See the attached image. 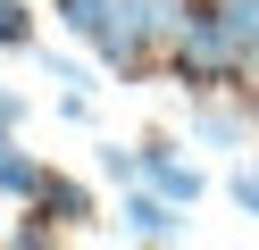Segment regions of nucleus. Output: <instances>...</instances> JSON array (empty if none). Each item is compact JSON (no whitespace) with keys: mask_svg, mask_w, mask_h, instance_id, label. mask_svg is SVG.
Wrapping results in <instances>:
<instances>
[{"mask_svg":"<svg viewBox=\"0 0 259 250\" xmlns=\"http://www.w3.org/2000/svg\"><path fill=\"white\" fill-rule=\"evenodd\" d=\"M134 159H142V183H151V192H167V200H184V209L209 192V175L184 159V142H176V133H142Z\"/></svg>","mask_w":259,"mask_h":250,"instance_id":"f257e3e1","label":"nucleus"},{"mask_svg":"<svg viewBox=\"0 0 259 250\" xmlns=\"http://www.w3.org/2000/svg\"><path fill=\"white\" fill-rule=\"evenodd\" d=\"M117 233H125V242H176V233H184V200L151 192V183H125V200H117Z\"/></svg>","mask_w":259,"mask_h":250,"instance_id":"f03ea898","label":"nucleus"},{"mask_svg":"<svg viewBox=\"0 0 259 250\" xmlns=\"http://www.w3.org/2000/svg\"><path fill=\"white\" fill-rule=\"evenodd\" d=\"M51 17H59V25H67L75 42L92 50V59H101V50H109V33H117V0H51Z\"/></svg>","mask_w":259,"mask_h":250,"instance_id":"7ed1b4c3","label":"nucleus"},{"mask_svg":"<svg viewBox=\"0 0 259 250\" xmlns=\"http://www.w3.org/2000/svg\"><path fill=\"white\" fill-rule=\"evenodd\" d=\"M242 133H251L242 109H218V92H192V142L201 150H242Z\"/></svg>","mask_w":259,"mask_h":250,"instance_id":"20e7f679","label":"nucleus"},{"mask_svg":"<svg viewBox=\"0 0 259 250\" xmlns=\"http://www.w3.org/2000/svg\"><path fill=\"white\" fill-rule=\"evenodd\" d=\"M42 175H51V167H42L34 150L17 142V133H0V200H34V192H42Z\"/></svg>","mask_w":259,"mask_h":250,"instance_id":"39448f33","label":"nucleus"},{"mask_svg":"<svg viewBox=\"0 0 259 250\" xmlns=\"http://www.w3.org/2000/svg\"><path fill=\"white\" fill-rule=\"evenodd\" d=\"M218 17H226V42L242 50V67L259 75V0H218Z\"/></svg>","mask_w":259,"mask_h":250,"instance_id":"423d86ee","label":"nucleus"},{"mask_svg":"<svg viewBox=\"0 0 259 250\" xmlns=\"http://www.w3.org/2000/svg\"><path fill=\"white\" fill-rule=\"evenodd\" d=\"M0 50H34V9L25 0H0Z\"/></svg>","mask_w":259,"mask_h":250,"instance_id":"0eeeda50","label":"nucleus"},{"mask_svg":"<svg viewBox=\"0 0 259 250\" xmlns=\"http://www.w3.org/2000/svg\"><path fill=\"white\" fill-rule=\"evenodd\" d=\"M101 175H109V183H142V159H134L125 142H101Z\"/></svg>","mask_w":259,"mask_h":250,"instance_id":"6e6552de","label":"nucleus"},{"mask_svg":"<svg viewBox=\"0 0 259 250\" xmlns=\"http://www.w3.org/2000/svg\"><path fill=\"white\" fill-rule=\"evenodd\" d=\"M226 192H234V209H242V217H259V159H251V167H234V175H226Z\"/></svg>","mask_w":259,"mask_h":250,"instance_id":"1a4fd4ad","label":"nucleus"},{"mask_svg":"<svg viewBox=\"0 0 259 250\" xmlns=\"http://www.w3.org/2000/svg\"><path fill=\"white\" fill-rule=\"evenodd\" d=\"M34 59H42V67H51V75H59V83H92V67H84V59H67V50H42V42H34Z\"/></svg>","mask_w":259,"mask_h":250,"instance_id":"9d476101","label":"nucleus"},{"mask_svg":"<svg viewBox=\"0 0 259 250\" xmlns=\"http://www.w3.org/2000/svg\"><path fill=\"white\" fill-rule=\"evenodd\" d=\"M25 125V92H17V83H0V133H17Z\"/></svg>","mask_w":259,"mask_h":250,"instance_id":"9b49d317","label":"nucleus"},{"mask_svg":"<svg viewBox=\"0 0 259 250\" xmlns=\"http://www.w3.org/2000/svg\"><path fill=\"white\" fill-rule=\"evenodd\" d=\"M59 117L67 125H92V92H59Z\"/></svg>","mask_w":259,"mask_h":250,"instance_id":"f8f14e48","label":"nucleus"}]
</instances>
